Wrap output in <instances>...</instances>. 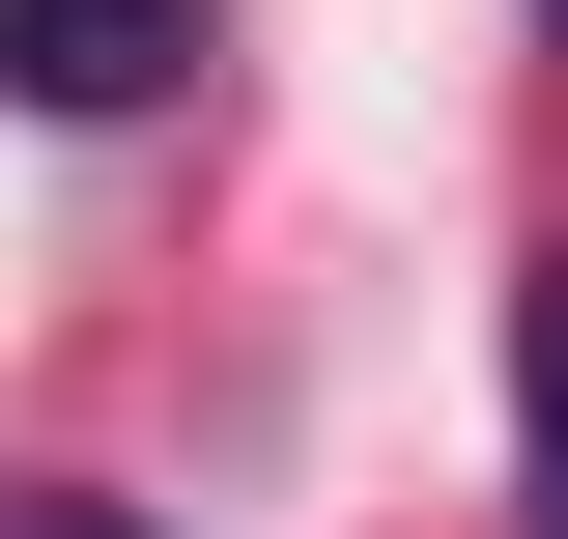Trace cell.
<instances>
[{
  "instance_id": "1",
  "label": "cell",
  "mask_w": 568,
  "mask_h": 539,
  "mask_svg": "<svg viewBox=\"0 0 568 539\" xmlns=\"http://www.w3.org/2000/svg\"><path fill=\"white\" fill-rule=\"evenodd\" d=\"M200 0H0V114H171Z\"/></svg>"
},
{
  "instance_id": "2",
  "label": "cell",
  "mask_w": 568,
  "mask_h": 539,
  "mask_svg": "<svg viewBox=\"0 0 568 539\" xmlns=\"http://www.w3.org/2000/svg\"><path fill=\"white\" fill-rule=\"evenodd\" d=\"M511 539H568V256L511 284Z\"/></svg>"
},
{
  "instance_id": "3",
  "label": "cell",
  "mask_w": 568,
  "mask_h": 539,
  "mask_svg": "<svg viewBox=\"0 0 568 539\" xmlns=\"http://www.w3.org/2000/svg\"><path fill=\"white\" fill-rule=\"evenodd\" d=\"M0 539H142V511H114V482H0Z\"/></svg>"
}]
</instances>
